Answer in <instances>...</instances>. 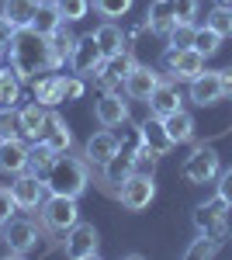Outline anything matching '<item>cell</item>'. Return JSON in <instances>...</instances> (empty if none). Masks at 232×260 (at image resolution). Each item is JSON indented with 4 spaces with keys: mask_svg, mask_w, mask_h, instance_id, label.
<instances>
[{
    "mask_svg": "<svg viewBox=\"0 0 232 260\" xmlns=\"http://www.w3.org/2000/svg\"><path fill=\"white\" fill-rule=\"evenodd\" d=\"M118 149H121V139H118L111 128H104V132H94V136L87 139V146H83V156H87V163H90V167H101V163L111 160Z\"/></svg>",
    "mask_w": 232,
    "mask_h": 260,
    "instance_id": "17",
    "label": "cell"
},
{
    "mask_svg": "<svg viewBox=\"0 0 232 260\" xmlns=\"http://www.w3.org/2000/svg\"><path fill=\"white\" fill-rule=\"evenodd\" d=\"M180 174H184L187 184H212V180H218V174H222V160H218L215 146L197 142V146L191 149V156L184 160Z\"/></svg>",
    "mask_w": 232,
    "mask_h": 260,
    "instance_id": "5",
    "label": "cell"
},
{
    "mask_svg": "<svg viewBox=\"0 0 232 260\" xmlns=\"http://www.w3.org/2000/svg\"><path fill=\"white\" fill-rule=\"evenodd\" d=\"M191 101L197 108H212L222 101V80H218V73H201V77H194L191 80Z\"/></svg>",
    "mask_w": 232,
    "mask_h": 260,
    "instance_id": "20",
    "label": "cell"
},
{
    "mask_svg": "<svg viewBox=\"0 0 232 260\" xmlns=\"http://www.w3.org/2000/svg\"><path fill=\"white\" fill-rule=\"evenodd\" d=\"M59 14H62V21L70 24V21H83L87 18V11H90V0H56Z\"/></svg>",
    "mask_w": 232,
    "mask_h": 260,
    "instance_id": "37",
    "label": "cell"
},
{
    "mask_svg": "<svg viewBox=\"0 0 232 260\" xmlns=\"http://www.w3.org/2000/svg\"><path fill=\"white\" fill-rule=\"evenodd\" d=\"M218 80H222V98H229V101H232V66L218 70Z\"/></svg>",
    "mask_w": 232,
    "mask_h": 260,
    "instance_id": "45",
    "label": "cell"
},
{
    "mask_svg": "<svg viewBox=\"0 0 232 260\" xmlns=\"http://www.w3.org/2000/svg\"><path fill=\"white\" fill-rule=\"evenodd\" d=\"M45 184H49V194H70V198H80L90 184V163L87 156H73L70 149L59 153L49 174H45Z\"/></svg>",
    "mask_w": 232,
    "mask_h": 260,
    "instance_id": "2",
    "label": "cell"
},
{
    "mask_svg": "<svg viewBox=\"0 0 232 260\" xmlns=\"http://www.w3.org/2000/svg\"><path fill=\"white\" fill-rule=\"evenodd\" d=\"M201 73H205V56H201L197 49H180L174 70H170L167 77H170V80H187L191 83L194 77H201Z\"/></svg>",
    "mask_w": 232,
    "mask_h": 260,
    "instance_id": "22",
    "label": "cell"
},
{
    "mask_svg": "<svg viewBox=\"0 0 232 260\" xmlns=\"http://www.w3.org/2000/svg\"><path fill=\"white\" fill-rule=\"evenodd\" d=\"M139 128H142V142H146L149 149H156L159 156H167L170 149H177V146H174V139H170V132H167V121H163V118L149 115V118L142 121Z\"/></svg>",
    "mask_w": 232,
    "mask_h": 260,
    "instance_id": "21",
    "label": "cell"
},
{
    "mask_svg": "<svg viewBox=\"0 0 232 260\" xmlns=\"http://www.w3.org/2000/svg\"><path fill=\"white\" fill-rule=\"evenodd\" d=\"M94 118L101 128H118L128 121V101L121 90H104L101 98L94 101Z\"/></svg>",
    "mask_w": 232,
    "mask_h": 260,
    "instance_id": "12",
    "label": "cell"
},
{
    "mask_svg": "<svg viewBox=\"0 0 232 260\" xmlns=\"http://www.w3.org/2000/svg\"><path fill=\"white\" fill-rule=\"evenodd\" d=\"M174 7H177V21L194 24V18H197V0H174Z\"/></svg>",
    "mask_w": 232,
    "mask_h": 260,
    "instance_id": "42",
    "label": "cell"
},
{
    "mask_svg": "<svg viewBox=\"0 0 232 260\" xmlns=\"http://www.w3.org/2000/svg\"><path fill=\"white\" fill-rule=\"evenodd\" d=\"M146 104H149V115H156V118H170L174 111H180V108H184V98H180V90H177V80L167 77V80L149 94Z\"/></svg>",
    "mask_w": 232,
    "mask_h": 260,
    "instance_id": "15",
    "label": "cell"
},
{
    "mask_svg": "<svg viewBox=\"0 0 232 260\" xmlns=\"http://www.w3.org/2000/svg\"><path fill=\"white\" fill-rule=\"evenodd\" d=\"M101 62H104V52H101V45H97L94 31H90V35H80L77 45H73V56H70V70L87 80V77H94L97 70H101Z\"/></svg>",
    "mask_w": 232,
    "mask_h": 260,
    "instance_id": "10",
    "label": "cell"
},
{
    "mask_svg": "<svg viewBox=\"0 0 232 260\" xmlns=\"http://www.w3.org/2000/svg\"><path fill=\"white\" fill-rule=\"evenodd\" d=\"M194 35H197V28H194V24H184V21H177L174 31H170L167 39H170V45H177V49H191V45H194Z\"/></svg>",
    "mask_w": 232,
    "mask_h": 260,
    "instance_id": "39",
    "label": "cell"
},
{
    "mask_svg": "<svg viewBox=\"0 0 232 260\" xmlns=\"http://www.w3.org/2000/svg\"><path fill=\"white\" fill-rule=\"evenodd\" d=\"M136 66L139 62H136V56H132V49H121L118 56H108V59L101 62L94 80H97L101 90H121V94H125V77H128Z\"/></svg>",
    "mask_w": 232,
    "mask_h": 260,
    "instance_id": "8",
    "label": "cell"
},
{
    "mask_svg": "<svg viewBox=\"0 0 232 260\" xmlns=\"http://www.w3.org/2000/svg\"><path fill=\"white\" fill-rule=\"evenodd\" d=\"M14 31H18V28L0 14V52H7V45H11V39H14Z\"/></svg>",
    "mask_w": 232,
    "mask_h": 260,
    "instance_id": "44",
    "label": "cell"
},
{
    "mask_svg": "<svg viewBox=\"0 0 232 260\" xmlns=\"http://www.w3.org/2000/svg\"><path fill=\"white\" fill-rule=\"evenodd\" d=\"M205 24H208L212 31H218L222 39H229V35H232V7H229V4H218V7H212V14L205 18Z\"/></svg>",
    "mask_w": 232,
    "mask_h": 260,
    "instance_id": "32",
    "label": "cell"
},
{
    "mask_svg": "<svg viewBox=\"0 0 232 260\" xmlns=\"http://www.w3.org/2000/svg\"><path fill=\"white\" fill-rule=\"evenodd\" d=\"M94 39L101 45V52H104V59L108 56H118L121 49H128V42H125V31L118 28L115 21H104V24H97L94 28Z\"/></svg>",
    "mask_w": 232,
    "mask_h": 260,
    "instance_id": "27",
    "label": "cell"
},
{
    "mask_svg": "<svg viewBox=\"0 0 232 260\" xmlns=\"http://www.w3.org/2000/svg\"><path fill=\"white\" fill-rule=\"evenodd\" d=\"M0 139H21L18 108H4V104H0Z\"/></svg>",
    "mask_w": 232,
    "mask_h": 260,
    "instance_id": "34",
    "label": "cell"
},
{
    "mask_svg": "<svg viewBox=\"0 0 232 260\" xmlns=\"http://www.w3.org/2000/svg\"><path fill=\"white\" fill-rule=\"evenodd\" d=\"M39 212H42V225L49 233H62V236L80 222V205L70 194H49L39 205Z\"/></svg>",
    "mask_w": 232,
    "mask_h": 260,
    "instance_id": "4",
    "label": "cell"
},
{
    "mask_svg": "<svg viewBox=\"0 0 232 260\" xmlns=\"http://www.w3.org/2000/svg\"><path fill=\"white\" fill-rule=\"evenodd\" d=\"M146 24H149V35H170L177 24V7L174 0H153L149 11H146Z\"/></svg>",
    "mask_w": 232,
    "mask_h": 260,
    "instance_id": "18",
    "label": "cell"
},
{
    "mask_svg": "<svg viewBox=\"0 0 232 260\" xmlns=\"http://www.w3.org/2000/svg\"><path fill=\"white\" fill-rule=\"evenodd\" d=\"M90 4L101 18H125L132 11V0H90Z\"/></svg>",
    "mask_w": 232,
    "mask_h": 260,
    "instance_id": "38",
    "label": "cell"
},
{
    "mask_svg": "<svg viewBox=\"0 0 232 260\" xmlns=\"http://www.w3.org/2000/svg\"><path fill=\"white\" fill-rule=\"evenodd\" d=\"M31 94H35V101H39V104H45V108L62 104V73L35 77V80H31Z\"/></svg>",
    "mask_w": 232,
    "mask_h": 260,
    "instance_id": "24",
    "label": "cell"
},
{
    "mask_svg": "<svg viewBox=\"0 0 232 260\" xmlns=\"http://www.w3.org/2000/svg\"><path fill=\"white\" fill-rule=\"evenodd\" d=\"M0 236H4V222H0Z\"/></svg>",
    "mask_w": 232,
    "mask_h": 260,
    "instance_id": "47",
    "label": "cell"
},
{
    "mask_svg": "<svg viewBox=\"0 0 232 260\" xmlns=\"http://www.w3.org/2000/svg\"><path fill=\"white\" fill-rule=\"evenodd\" d=\"M39 4L42 0H4V4H0V14L11 21L14 28H31Z\"/></svg>",
    "mask_w": 232,
    "mask_h": 260,
    "instance_id": "25",
    "label": "cell"
},
{
    "mask_svg": "<svg viewBox=\"0 0 232 260\" xmlns=\"http://www.w3.org/2000/svg\"><path fill=\"white\" fill-rule=\"evenodd\" d=\"M218 250H222V243L208 240V236H197V240L184 250V257H187V260H208V257H215Z\"/></svg>",
    "mask_w": 232,
    "mask_h": 260,
    "instance_id": "36",
    "label": "cell"
},
{
    "mask_svg": "<svg viewBox=\"0 0 232 260\" xmlns=\"http://www.w3.org/2000/svg\"><path fill=\"white\" fill-rule=\"evenodd\" d=\"M28 170V146L21 139H0V174H24Z\"/></svg>",
    "mask_w": 232,
    "mask_h": 260,
    "instance_id": "19",
    "label": "cell"
},
{
    "mask_svg": "<svg viewBox=\"0 0 232 260\" xmlns=\"http://www.w3.org/2000/svg\"><path fill=\"white\" fill-rule=\"evenodd\" d=\"M167 121V132H170V139H174V146H184V142H191L194 139V118H191V111H174L170 118H163Z\"/></svg>",
    "mask_w": 232,
    "mask_h": 260,
    "instance_id": "28",
    "label": "cell"
},
{
    "mask_svg": "<svg viewBox=\"0 0 232 260\" xmlns=\"http://www.w3.org/2000/svg\"><path fill=\"white\" fill-rule=\"evenodd\" d=\"M73 45H77V35L66 28V21L59 24L56 31L49 35V52H52V70H59L62 62H70V56H73Z\"/></svg>",
    "mask_w": 232,
    "mask_h": 260,
    "instance_id": "26",
    "label": "cell"
},
{
    "mask_svg": "<svg viewBox=\"0 0 232 260\" xmlns=\"http://www.w3.org/2000/svg\"><path fill=\"white\" fill-rule=\"evenodd\" d=\"M56 156H59V153H56V149H49L45 142H31V146H28V174H35V177L45 180V174H49V167H52Z\"/></svg>",
    "mask_w": 232,
    "mask_h": 260,
    "instance_id": "29",
    "label": "cell"
},
{
    "mask_svg": "<svg viewBox=\"0 0 232 260\" xmlns=\"http://www.w3.org/2000/svg\"><path fill=\"white\" fill-rule=\"evenodd\" d=\"M42 236H45V229H39L31 219H7L0 243L7 246V257H24V253L39 250Z\"/></svg>",
    "mask_w": 232,
    "mask_h": 260,
    "instance_id": "6",
    "label": "cell"
},
{
    "mask_svg": "<svg viewBox=\"0 0 232 260\" xmlns=\"http://www.w3.org/2000/svg\"><path fill=\"white\" fill-rule=\"evenodd\" d=\"M97 250H101V233L90 222H77L62 240V253L70 260H94Z\"/></svg>",
    "mask_w": 232,
    "mask_h": 260,
    "instance_id": "9",
    "label": "cell"
},
{
    "mask_svg": "<svg viewBox=\"0 0 232 260\" xmlns=\"http://www.w3.org/2000/svg\"><path fill=\"white\" fill-rule=\"evenodd\" d=\"M83 90H87L83 77H77V73L62 77V101H80V98H83Z\"/></svg>",
    "mask_w": 232,
    "mask_h": 260,
    "instance_id": "40",
    "label": "cell"
},
{
    "mask_svg": "<svg viewBox=\"0 0 232 260\" xmlns=\"http://www.w3.org/2000/svg\"><path fill=\"white\" fill-rule=\"evenodd\" d=\"M39 142H45V146H49V149H56V153H66V149L73 146V132H70L66 118L56 115L52 108H49V115H45V125H42Z\"/></svg>",
    "mask_w": 232,
    "mask_h": 260,
    "instance_id": "16",
    "label": "cell"
},
{
    "mask_svg": "<svg viewBox=\"0 0 232 260\" xmlns=\"http://www.w3.org/2000/svg\"><path fill=\"white\" fill-rule=\"evenodd\" d=\"M191 49H197V52L208 59V56H215V52L222 49V35H218V31H212V28L205 24V28H197V35H194V45H191Z\"/></svg>",
    "mask_w": 232,
    "mask_h": 260,
    "instance_id": "33",
    "label": "cell"
},
{
    "mask_svg": "<svg viewBox=\"0 0 232 260\" xmlns=\"http://www.w3.org/2000/svg\"><path fill=\"white\" fill-rule=\"evenodd\" d=\"M59 24H62V14H59L56 0H45V4H39V11H35V21H31V28L39 31V35H52Z\"/></svg>",
    "mask_w": 232,
    "mask_h": 260,
    "instance_id": "30",
    "label": "cell"
},
{
    "mask_svg": "<svg viewBox=\"0 0 232 260\" xmlns=\"http://www.w3.org/2000/svg\"><path fill=\"white\" fill-rule=\"evenodd\" d=\"M7 66L21 77V83H31L39 73H49L52 70L49 39L39 35L35 28H18L11 45H7Z\"/></svg>",
    "mask_w": 232,
    "mask_h": 260,
    "instance_id": "1",
    "label": "cell"
},
{
    "mask_svg": "<svg viewBox=\"0 0 232 260\" xmlns=\"http://www.w3.org/2000/svg\"><path fill=\"white\" fill-rule=\"evenodd\" d=\"M136 174V160H132V153H125V149H118L115 156L108 163H101V174H97V187L108 194V198H118L121 194V184Z\"/></svg>",
    "mask_w": 232,
    "mask_h": 260,
    "instance_id": "7",
    "label": "cell"
},
{
    "mask_svg": "<svg viewBox=\"0 0 232 260\" xmlns=\"http://www.w3.org/2000/svg\"><path fill=\"white\" fill-rule=\"evenodd\" d=\"M45 115H49V108H45V104H39V101H31V104L18 108V118H21V139L39 142L42 125H45Z\"/></svg>",
    "mask_w": 232,
    "mask_h": 260,
    "instance_id": "23",
    "label": "cell"
},
{
    "mask_svg": "<svg viewBox=\"0 0 232 260\" xmlns=\"http://www.w3.org/2000/svg\"><path fill=\"white\" fill-rule=\"evenodd\" d=\"M159 83H163V73L153 70V66H142V62H139L136 70L125 77V98L128 101H149V94H153Z\"/></svg>",
    "mask_w": 232,
    "mask_h": 260,
    "instance_id": "14",
    "label": "cell"
},
{
    "mask_svg": "<svg viewBox=\"0 0 232 260\" xmlns=\"http://www.w3.org/2000/svg\"><path fill=\"white\" fill-rule=\"evenodd\" d=\"M132 160H136V174L153 177V174H156V163H159V153H156V149H149V146L142 142L136 153H132Z\"/></svg>",
    "mask_w": 232,
    "mask_h": 260,
    "instance_id": "35",
    "label": "cell"
},
{
    "mask_svg": "<svg viewBox=\"0 0 232 260\" xmlns=\"http://www.w3.org/2000/svg\"><path fill=\"white\" fill-rule=\"evenodd\" d=\"M218 194H222V198H225V205L232 208V167L218 174Z\"/></svg>",
    "mask_w": 232,
    "mask_h": 260,
    "instance_id": "43",
    "label": "cell"
},
{
    "mask_svg": "<svg viewBox=\"0 0 232 260\" xmlns=\"http://www.w3.org/2000/svg\"><path fill=\"white\" fill-rule=\"evenodd\" d=\"M18 101H21V77L11 66H0V104L18 108Z\"/></svg>",
    "mask_w": 232,
    "mask_h": 260,
    "instance_id": "31",
    "label": "cell"
},
{
    "mask_svg": "<svg viewBox=\"0 0 232 260\" xmlns=\"http://www.w3.org/2000/svg\"><path fill=\"white\" fill-rule=\"evenodd\" d=\"M229 205L222 194H215V198L201 201L197 208H194V225H197V233L201 236H208L215 243H225L229 240Z\"/></svg>",
    "mask_w": 232,
    "mask_h": 260,
    "instance_id": "3",
    "label": "cell"
},
{
    "mask_svg": "<svg viewBox=\"0 0 232 260\" xmlns=\"http://www.w3.org/2000/svg\"><path fill=\"white\" fill-rule=\"evenodd\" d=\"M11 191H14V201H18V208H24V212H35L42 201L49 198V184L42 177H35V174H18V180L11 184Z\"/></svg>",
    "mask_w": 232,
    "mask_h": 260,
    "instance_id": "13",
    "label": "cell"
},
{
    "mask_svg": "<svg viewBox=\"0 0 232 260\" xmlns=\"http://www.w3.org/2000/svg\"><path fill=\"white\" fill-rule=\"evenodd\" d=\"M14 212H18V201H14V191H11V187H0V222L14 219Z\"/></svg>",
    "mask_w": 232,
    "mask_h": 260,
    "instance_id": "41",
    "label": "cell"
},
{
    "mask_svg": "<svg viewBox=\"0 0 232 260\" xmlns=\"http://www.w3.org/2000/svg\"><path fill=\"white\" fill-rule=\"evenodd\" d=\"M218 4H229V7H232V0H218Z\"/></svg>",
    "mask_w": 232,
    "mask_h": 260,
    "instance_id": "46",
    "label": "cell"
},
{
    "mask_svg": "<svg viewBox=\"0 0 232 260\" xmlns=\"http://www.w3.org/2000/svg\"><path fill=\"white\" fill-rule=\"evenodd\" d=\"M153 198H156V184L146 174H132V177L121 184V194H118L125 212H142V208L153 205Z\"/></svg>",
    "mask_w": 232,
    "mask_h": 260,
    "instance_id": "11",
    "label": "cell"
}]
</instances>
